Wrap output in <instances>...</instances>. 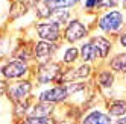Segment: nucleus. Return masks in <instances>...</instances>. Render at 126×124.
<instances>
[{
    "mask_svg": "<svg viewBox=\"0 0 126 124\" xmlns=\"http://www.w3.org/2000/svg\"><path fill=\"white\" fill-rule=\"evenodd\" d=\"M126 24L125 14L119 9H108L100 15V18L97 21V27L103 33L110 35H117L120 33Z\"/></svg>",
    "mask_w": 126,
    "mask_h": 124,
    "instance_id": "nucleus-1",
    "label": "nucleus"
},
{
    "mask_svg": "<svg viewBox=\"0 0 126 124\" xmlns=\"http://www.w3.org/2000/svg\"><path fill=\"white\" fill-rule=\"evenodd\" d=\"M31 91H32V82L31 80H20L18 79V82H15L12 85L8 86V89H6V94L9 95V99L11 101H14L17 104V108H21L24 112H28V106H24V104H28L26 101H28L29 99V95H31Z\"/></svg>",
    "mask_w": 126,
    "mask_h": 124,
    "instance_id": "nucleus-2",
    "label": "nucleus"
},
{
    "mask_svg": "<svg viewBox=\"0 0 126 124\" xmlns=\"http://www.w3.org/2000/svg\"><path fill=\"white\" fill-rule=\"evenodd\" d=\"M26 74H29V67L24 61L20 59H12L6 62L3 67H0V76L5 80H18Z\"/></svg>",
    "mask_w": 126,
    "mask_h": 124,
    "instance_id": "nucleus-3",
    "label": "nucleus"
},
{
    "mask_svg": "<svg viewBox=\"0 0 126 124\" xmlns=\"http://www.w3.org/2000/svg\"><path fill=\"white\" fill-rule=\"evenodd\" d=\"M88 27L79 18H70L64 29V39L70 44H75L88 37Z\"/></svg>",
    "mask_w": 126,
    "mask_h": 124,
    "instance_id": "nucleus-4",
    "label": "nucleus"
},
{
    "mask_svg": "<svg viewBox=\"0 0 126 124\" xmlns=\"http://www.w3.org/2000/svg\"><path fill=\"white\" fill-rule=\"evenodd\" d=\"M61 27L62 26L47 18V21H41L35 26V32H37V37L40 39L56 42L61 38Z\"/></svg>",
    "mask_w": 126,
    "mask_h": 124,
    "instance_id": "nucleus-5",
    "label": "nucleus"
},
{
    "mask_svg": "<svg viewBox=\"0 0 126 124\" xmlns=\"http://www.w3.org/2000/svg\"><path fill=\"white\" fill-rule=\"evenodd\" d=\"M62 71L61 64H56V62H41L40 70L37 73V80L40 85H47L50 82L58 80V77Z\"/></svg>",
    "mask_w": 126,
    "mask_h": 124,
    "instance_id": "nucleus-6",
    "label": "nucleus"
},
{
    "mask_svg": "<svg viewBox=\"0 0 126 124\" xmlns=\"http://www.w3.org/2000/svg\"><path fill=\"white\" fill-rule=\"evenodd\" d=\"M55 51H56V44L55 42L40 39L38 42L33 44V58L40 62H47Z\"/></svg>",
    "mask_w": 126,
    "mask_h": 124,
    "instance_id": "nucleus-7",
    "label": "nucleus"
},
{
    "mask_svg": "<svg viewBox=\"0 0 126 124\" xmlns=\"http://www.w3.org/2000/svg\"><path fill=\"white\" fill-rule=\"evenodd\" d=\"M67 97H68V92L65 89V86L59 85V86H53V88H49V89H44L38 95V100L40 101H49V103H61Z\"/></svg>",
    "mask_w": 126,
    "mask_h": 124,
    "instance_id": "nucleus-8",
    "label": "nucleus"
},
{
    "mask_svg": "<svg viewBox=\"0 0 126 124\" xmlns=\"http://www.w3.org/2000/svg\"><path fill=\"white\" fill-rule=\"evenodd\" d=\"M79 58L82 59V62H87V64H91V62L100 59L99 58V53H97V49L93 44V41L90 39L87 42H84L79 49Z\"/></svg>",
    "mask_w": 126,
    "mask_h": 124,
    "instance_id": "nucleus-9",
    "label": "nucleus"
},
{
    "mask_svg": "<svg viewBox=\"0 0 126 124\" xmlns=\"http://www.w3.org/2000/svg\"><path fill=\"white\" fill-rule=\"evenodd\" d=\"M80 124H112V118L110 113L102 111H91L82 118Z\"/></svg>",
    "mask_w": 126,
    "mask_h": 124,
    "instance_id": "nucleus-10",
    "label": "nucleus"
},
{
    "mask_svg": "<svg viewBox=\"0 0 126 124\" xmlns=\"http://www.w3.org/2000/svg\"><path fill=\"white\" fill-rule=\"evenodd\" d=\"M91 41H93V44L97 49L99 58H100V59H106L108 55H110V51H111V49H112V42L108 39L106 37H102V35H96V37L91 38Z\"/></svg>",
    "mask_w": 126,
    "mask_h": 124,
    "instance_id": "nucleus-11",
    "label": "nucleus"
},
{
    "mask_svg": "<svg viewBox=\"0 0 126 124\" xmlns=\"http://www.w3.org/2000/svg\"><path fill=\"white\" fill-rule=\"evenodd\" d=\"M55 111V103H49V101H40L37 104H32L28 109L29 115H38V117H50Z\"/></svg>",
    "mask_w": 126,
    "mask_h": 124,
    "instance_id": "nucleus-12",
    "label": "nucleus"
},
{
    "mask_svg": "<svg viewBox=\"0 0 126 124\" xmlns=\"http://www.w3.org/2000/svg\"><path fill=\"white\" fill-rule=\"evenodd\" d=\"M97 85L102 88V89H110V88L114 86V82H115V77H114V73L111 70H103L97 74V79H96Z\"/></svg>",
    "mask_w": 126,
    "mask_h": 124,
    "instance_id": "nucleus-13",
    "label": "nucleus"
},
{
    "mask_svg": "<svg viewBox=\"0 0 126 124\" xmlns=\"http://www.w3.org/2000/svg\"><path fill=\"white\" fill-rule=\"evenodd\" d=\"M106 109H108V113L111 117L120 118L123 115H126V101L125 100H111L108 103Z\"/></svg>",
    "mask_w": 126,
    "mask_h": 124,
    "instance_id": "nucleus-14",
    "label": "nucleus"
},
{
    "mask_svg": "<svg viewBox=\"0 0 126 124\" xmlns=\"http://www.w3.org/2000/svg\"><path fill=\"white\" fill-rule=\"evenodd\" d=\"M110 68L114 73H126V53H117L110 61Z\"/></svg>",
    "mask_w": 126,
    "mask_h": 124,
    "instance_id": "nucleus-15",
    "label": "nucleus"
},
{
    "mask_svg": "<svg viewBox=\"0 0 126 124\" xmlns=\"http://www.w3.org/2000/svg\"><path fill=\"white\" fill-rule=\"evenodd\" d=\"M46 2L55 11V9H70V8H75L80 0H46Z\"/></svg>",
    "mask_w": 126,
    "mask_h": 124,
    "instance_id": "nucleus-16",
    "label": "nucleus"
},
{
    "mask_svg": "<svg viewBox=\"0 0 126 124\" xmlns=\"http://www.w3.org/2000/svg\"><path fill=\"white\" fill-rule=\"evenodd\" d=\"M49 20L58 23L59 26H64V24H67L68 20H70V9H55Z\"/></svg>",
    "mask_w": 126,
    "mask_h": 124,
    "instance_id": "nucleus-17",
    "label": "nucleus"
},
{
    "mask_svg": "<svg viewBox=\"0 0 126 124\" xmlns=\"http://www.w3.org/2000/svg\"><path fill=\"white\" fill-rule=\"evenodd\" d=\"M79 59V49L75 47V46H70L64 50V53H62V64H73V62H76Z\"/></svg>",
    "mask_w": 126,
    "mask_h": 124,
    "instance_id": "nucleus-18",
    "label": "nucleus"
},
{
    "mask_svg": "<svg viewBox=\"0 0 126 124\" xmlns=\"http://www.w3.org/2000/svg\"><path fill=\"white\" fill-rule=\"evenodd\" d=\"M21 124H53L50 117H38V115H28Z\"/></svg>",
    "mask_w": 126,
    "mask_h": 124,
    "instance_id": "nucleus-19",
    "label": "nucleus"
},
{
    "mask_svg": "<svg viewBox=\"0 0 126 124\" xmlns=\"http://www.w3.org/2000/svg\"><path fill=\"white\" fill-rule=\"evenodd\" d=\"M119 2L120 0H97V8L99 9H112V8L119 6Z\"/></svg>",
    "mask_w": 126,
    "mask_h": 124,
    "instance_id": "nucleus-20",
    "label": "nucleus"
},
{
    "mask_svg": "<svg viewBox=\"0 0 126 124\" xmlns=\"http://www.w3.org/2000/svg\"><path fill=\"white\" fill-rule=\"evenodd\" d=\"M97 8V0H84V9L93 11Z\"/></svg>",
    "mask_w": 126,
    "mask_h": 124,
    "instance_id": "nucleus-21",
    "label": "nucleus"
},
{
    "mask_svg": "<svg viewBox=\"0 0 126 124\" xmlns=\"http://www.w3.org/2000/svg\"><path fill=\"white\" fill-rule=\"evenodd\" d=\"M6 89H8V85L5 82V79H0V97L3 94H6Z\"/></svg>",
    "mask_w": 126,
    "mask_h": 124,
    "instance_id": "nucleus-22",
    "label": "nucleus"
},
{
    "mask_svg": "<svg viewBox=\"0 0 126 124\" xmlns=\"http://www.w3.org/2000/svg\"><path fill=\"white\" fill-rule=\"evenodd\" d=\"M119 42H120V46H122L123 49H126V30L119 37Z\"/></svg>",
    "mask_w": 126,
    "mask_h": 124,
    "instance_id": "nucleus-23",
    "label": "nucleus"
},
{
    "mask_svg": "<svg viewBox=\"0 0 126 124\" xmlns=\"http://www.w3.org/2000/svg\"><path fill=\"white\" fill-rule=\"evenodd\" d=\"M122 2H123V3H126V0H122Z\"/></svg>",
    "mask_w": 126,
    "mask_h": 124,
    "instance_id": "nucleus-24",
    "label": "nucleus"
},
{
    "mask_svg": "<svg viewBox=\"0 0 126 124\" xmlns=\"http://www.w3.org/2000/svg\"><path fill=\"white\" fill-rule=\"evenodd\" d=\"M17 2H23V0H17Z\"/></svg>",
    "mask_w": 126,
    "mask_h": 124,
    "instance_id": "nucleus-25",
    "label": "nucleus"
},
{
    "mask_svg": "<svg viewBox=\"0 0 126 124\" xmlns=\"http://www.w3.org/2000/svg\"><path fill=\"white\" fill-rule=\"evenodd\" d=\"M125 82H126V76H125Z\"/></svg>",
    "mask_w": 126,
    "mask_h": 124,
    "instance_id": "nucleus-26",
    "label": "nucleus"
}]
</instances>
